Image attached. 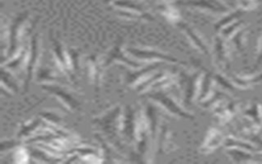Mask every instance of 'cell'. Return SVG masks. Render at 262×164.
<instances>
[{
	"mask_svg": "<svg viewBox=\"0 0 262 164\" xmlns=\"http://www.w3.org/2000/svg\"><path fill=\"white\" fill-rule=\"evenodd\" d=\"M262 65V38H261V45H260V51H259V54L257 56V59L254 64V68L252 70V72H255L260 66Z\"/></svg>",
	"mask_w": 262,
	"mask_h": 164,
	"instance_id": "obj_43",
	"label": "cell"
},
{
	"mask_svg": "<svg viewBox=\"0 0 262 164\" xmlns=\"http://www.w3.org/2000/svg\"><path fill=\"white\" fill-rule=\"evenodd\" d=\"M244 116L249 118L252 123V127L259 128L262 126V107L255 102L250 108L244 111Z\"/></svg>",
	"mask_w": 262,
	"mask_h": 164,
	"instance_id": "obj_29",
	"label": "cell"
},
{
	"mask_svg": "<svg viewBox=\"0 0 262 164\" xmlns=\"http://www.w3.org/2000/svg\"><path fill=\"white\" fill-rule=\"evenodd\" d=\"M68 54H69V60H70V66L73 74L77 77L80 72V56H81V51L77 48L73 47H68Z\"/></svg>",
	"mask_w": 262,
	"mask_h": 164,
	"instance_id": "obj_35",
	"label": "cell"
},
{
	"mask_svg": "<svg viewBox=\"0 0 262 164\" xmlns=\"http://www.w3.org/2000/svg\"><path fill=\"white\" fill-rule=\"evenodd\" d=\"M175 6H184L191 9H200L213 13H227L229 7L221 0H175Z\"/></svg>",
	"mask_w": 262,
	"mask_h": 164,
	"instance_id": "obj_11",
	"label": "cell"
},
{
	"mask_svg": "<svg viewBox=\"0 0 262 164\" xmlns=\"http://www.w3.org/2000/svg\"><path fill=\"white\" fill-rule=\"evenodd\" d=\"M213 77H214V80L217 84H219L220 86H222L224 89H227V90H230V91H234V90H237L238 88L231 82L230 79L224 77L223 75L219 74V73H213Z\"/></svg>",
	"mask_w": 262,
	"mask_h": 164,
	"instance_id": "obj_39",
	"label": "cell"
},
{
	"mask_svg": "<svg viewBox=\"0 0 262 164\" xmlns=\"http://www.w3.org/2000/svg\"><path fill=\"white\" fill-rule=\"evenodd\" d=\"M85 64L88 72V76L94 86V90L97 93L101 83H102V78H103V71L104 67L102 65V58L96 53H92L86 56L85 58Z\"/></svg>",
	"mask_w": 262,
	"mask_h": 164,
	"instance_id": "obj_13",
	"label": "cell"
},
{
	"mask_svg": "<svg viewBox=\"0 0 262 164\" xmlns=\"http://www.w3.org/2000/svg\"><path fill=\"white\" fill-rule=\"evenodd\" d=\"M146 96L158 105L162 106L167 112L170 114L179 117V118H184L187 120H193L194 116L187 112L182 106H180L176 99L171 96L169 93H167L165 90H157V91H149L146 93Z\"/></svg>",
	"mask_w": 262,
	"mask_h": 164,
	"instance_id": "obj_6",
	"label": "cell"
},
{
	"mask_svg": "<svg viewBox=\"0 0 262 164\" xmlns=\"http://www.w3.org/2000/svg\"><path fill=\"white\" fill-rule=\"evenodd\" d=\"M28 53H29V46L26 47L25 45H21L18 51L12 57L2 63V67L6 68L11 72H19L20 70L27 67Z\"/></svg>",
	"mask_w": 262,
	"mask_h": 164,
	"instance_id": "obj_22",
	"label": "cell"
},
{
	"mask_svg": "<svg viewBox=\"0 0 262 164\" xmlns=\"http://www.w3.org/2000/svg\"><path fill=\"white\" fill-rule=\"evenodd\" d=\"M40 117L49 124V126L59 127L62 123V115L55 111H43L40 112Z\"/></svg>",
	"mask_w": 262,
	"mask_h": 164,
	"instance_id": "obj_34",
	"label": "cell"
},
{
	"mask_svg": "<svg viewBox=\"0 0 262 164\" xmlns=\"http://www.w3.org/2000/svg\"><path fill=\"white\" fill-rule=\"evenodd\" d=\"M50 40L52 43V50H53V56L56 61V65L61 73L68 76L71 82H73L75 85H78L76 76L73 74L70 66L69 60V54H68V48H66L60 40L53 36V34H50Z\"/></svg>",
	"mask_w": 262,
	"mask_h": 164,
	"instance_id": "obj_10",
	"label": "cell"
},
{
	"mask_svg": "<svg viewBox=\"0 0 262 164\" xmlns=\"http://www.w3.org/2000/svg\"><path fill=\"white\" fill-rule=\"evenodd\" d=\"M246 11L244 9H242L241 7H237L236 9H234L233 11L227 12L225 16H223L221 19H219L218 22H216L214 24V30L216 33H219L224 27L230 25L231 23L237 20Z\"/></svg>",
	"mask_w": 262,
	"mask_h": 164,
	"instance_id": "obj_28",
	"label": "cell"
},
{
	"mask_svg": "<svg viewBox=\"0 0 262 164\" xmlns=\"http://www.w3.org/2000/svg\"><path fill=\"white\" fill-rule=\"evenodd\" d=\"M192 63H193L194 66H198L199 68H201L203 70L199 95H198V98H196L200 102H202L205 99H207L211 95V93L213 92V85H214L215 80H214V77H213V72L205 69L202 64H200L199 61H195L194 59H192Z\"/></svg>",
	"mask_w": 262,
	"mask_h": 164,
	"instance_id": "obj_19",
	"label": "cell"
},
{
	"mask_svg": "<svg viewBox=\"0 0 262 164\" xmlns=\"http://www.w3.org/2000/svg\"><path fill=\"white\" fill-rule=\"evenodd\" d=\"M13 157H14V162L16 163H23V162H27L29 157L30 156V153H29V150L28 148L25 149L23 146L21 147H18L15 149L14 151V154H13Z\"/></svg>",
	"mask_w": 262,
	"mask_h": 164,
	"instance_id": "obj_42",
	"label": "cell"
},
{
	"mask_svg": "<svg viewBox=\"0 0 262 164\" xmlns=\"http://www.w3.org/2000/svg\"><path fill=\"white\" fill-rule=\"evenodd\" d=\"M146 125L143 109L133 105H126L123 108L122 137L130 145L135 146L140 130Z\"/></svg>",
	"mask_w": 262,
	"mask_h": 164,
	"instance_id": "obj_3",
	"label": "cell"
},
{
	"mask_svg": "<svg viewBox=\"0 0 262 164\" xmlns=\"http://www.w3.org/2000/svg\"><path fill=\"white\" fill-rule=\"evenodd\" d=\"M199 68V67H198ZM200 70L186 73L179 72L178 73V83L180 84L183 90V105L184 107H190L192 102L198 98L201 79L203 75V70Z\"/></svg>",
	"mask_w": 262,
	"mask_h": 164,
	"instance_id": "obj_4",
	"label": "cell"
},
{
	"mask_svg": "<svg viewBox=\"0 0 262 164\" xmlns=\"http://www.w3.org/2000/svg\"><path fill=\"white\" fill-rule=\"evenodd\" d=\"M114 1H116V0H103V3H105V4H110V3H113Z\"/></svg>",
	"mask_w": 262,
	"mask_h": 164,
	"instance_id": "obj_44",
	"label": "cell"
},
{
	"mask_svg": "<svg viewBox=\"0 0 262 164\" xmlns=\"http://www.w3.org/2000/svg\"><path fill=\"white\" fill-rule=\"evenodd\" d=\"M242 25H243V20L237 19V20L231 23L230 25L224 27V28L220 31V35H221L224 39H227V38L231 37V36L239 29V27H241Z\"/></svg>",
	"mask_w": 262,
	"mask_h": 164,
	"instance_id": "obj_40",
	"label": "cell"
},
{
	"mask_svg": "<svg viewBox=\"0 0 262 164\" xmlns=\"http://www.w3.org/2000/svg\"><path fill=\"white\" fill-rule=\"evenodd\" d=\"M36 80L37 82H42V83H52L58 80V77L55 74V72L52 71L51 69L46 67H38L36 71Z\"/></svg>",
	"mask_w": 262,
	"mask_h": 164,
	"instance_id": "obj_32",
	"label": "cell"
},
{
	"mask_svg": "<svg viewBox=\"0 0 262 164\" xmlns=\"http://www.w3.org/2000/svg\"><path fill=\"white\" fill-rule=\"evenodd\" d=\"M157 9L162 15H164L170 23H173L174 25L181 19L180 12L177 9V6H175L173 3H169V2L160 3L157 6Z\"/></svg>",
	"mask_w": 262,
	"mask_h": 164,
	"instance_id": "obj_25",
	"label": "cell"
},
{
	"mask_svg": "<svg viewBox=\"0 0 262 164\" xmlns=\"http://www.w3.org/2000/svg\"><path fill=\"white\" fill-rule=\"evenodd\" d=\"M164 61H150L148 65L143 66L139 69H134L133 71H128L125 75L124 81L127 86L135 87L138 83L144 80L147 76L154 73L157 69H159Z\"/></svg>",
	"mask_w": 262,
	"mask_h": 164,
	"instance_id": "obj_14",
	"label": "cell"
},
{
	"mask_svg": "<svg viewBox=\"0 0 262 164\" xmlns=\"http://www.w3.org/2000/svg\"><path fill=\"white\" fill-rule=\"evenodd\" d=\"M45 121L40 117V118H34L31 119L25 123H23L18 129V132L16 134V138L23 140L24 138H28L30 137L32 134H34L35 132H37V130L42 127L43 125H45L44 123Z\"/></svg>",
	"mask_w": 262,
	"mask_h": 164,
	"instance_id": "obj_23",
	"label": "cell"
},
{
	"mask_svg": "<svg viewBox=\"0 0 262 164\" xmlns=\"http://www.w3.org/2000/svg\"><path fill=\"white\" fill-rule=\"evenodd\" d=\"M30 18V13L28 10L26 11H21L19 13H17L12 20L8 24V42H9V46H8V51L5 57L10 58L12 57L20 48L21 44H20V40L23 38V36L26 34H33V30L36 27V24L38 23L39 18L37 17L34 22L31 23V25H28ZM5 57H3V59H5ZM2 59V60H3Z\"/></svg>",
	"mask_w": 262,
	"mask_h": 164,
	"instance_id": "obj_2",
	"label": "cell"
},
{
	"mask_svg": "<svg viewBox=\"0 0 262 164\" xmlns=\"http://www.w3.org/2000/svg\"><path fill=\"white\" fill-rule=\"evenodd\" d=\"M224 147L225 149L237 148V149H243V150L252 151V152L257 151V148L254 145H251L250 142H247L242 139H236L233 137H226L224 140Z\"/></svg>",
	"mask_w": 262,
	"mask_h": 164,
	"instance_id": "obj_36",
	"label": "cell"
},
{
	"mask_svg": "<svg viewBox=\"0 0 262 164\" xmlns=\"http://www.w3.org/2000/svg\"><path fill=\"white\" fill-rule=\"evenodd\" d=\"M25 144V141L20 139H8V140H2L1 141V153L3 154L6 151H10L12 149H16L18 147H21Z\"/></svg>",
	"mask_w": 262,
	"mask_h": 164,
	"instance_id": "obj_41",
	"label": "cell"
},
{
	"mask_svg": "<svg viewBox=\"0 0 262 164\" xmlns=\"http://www.w3.org/2000/svg\"><path fill=\"white\" fill-rule=\"evenodd\" d=\"M112 4L118 9H125V10L138 11V12L146 11L141 4H139L134 0H116Z\"/></svg>",
	"mask_w": 262,
	"mask_h": 164,
	"instance_id": "obj_33",
	"label": "cell"
},
{
	"mask_svg": "<svg viewBox=\"0 0 262 164\" xmlns=\"http://www.w3.org/2000/svg\"><path fill=\"white\" fill-rule=\"evenodd\" d=\"M176 27H178L181 31L184 32V34L187 36V38L189 39V41L192 43V45L199 49L201 52H203L205 55L210 56V50L208 45L206 44L204 38L187 23L183 22L182 19H180L179 22H177L175 24Z\"/></svg>",
	"mask_w": 262,
	"mask_h": 164,
	"instance_id": "obj_16",
	"label": "cell"
},
{
	"mask_svg": "<svg viewBox=\"0 0 262 164\" xmlns=\"http://www.w3.org/2000/svg\"><path fill=\"white\" fill-rule=\"evenodd\" d=\"M227 155L231 158L233 162L236 163H245V162H253L254 156L250 154V151L237 149V148H228L226 149Z\"/></svg>",
	"mask_w": 262,
	"mask_h": 164,
	"instance_id": "obj_30",
	"label": "cell"
},
{
	"mask_svg": "<svg viewBox=\"0 0 262 164\" xmlns=\"http://www.w3.org/2000/svg\"><path fill=\"white\" fill-rule=\"evenodd\" d=\"M248 28H239L232 36H231V41L234 44L235 48L242 53L245 54L244 52V41H245V36L247 34Z\"/></svg>",
	"mask_w": 262,
	"mask_h": 164,
	"instance_id": "obj_37",
	"label": "cell"
},
{
	"mask_svg": "<svg viewBox=\"0 0 262 164\" xmlns=\"http://www.w3.org/2000/svg\"><path fill=\"white\" fill-rule=\"evenodd\" d=\"M125 51L132 56L133 58L139 60V61H166L170 64H176V65H182L186 66L187 63L178 59L177 57L162 52L155 48L149 47H126Z\"/></svg>",
	"mask_w": 262,
	"mask_h": 164,
	"instance_id": "obj_5",
	"label": "cell"
},
{
	"mask_svg": "<svg viewBox=\"0 0 262 164\" xmlns=\"http://www.w3.org/2000/svg\"><path fill=\"white\" fill-rule=\"evenodd\" d=\"M229 79L231 82L238 88V89H247L254 84H257L262 81V73L252 76H237V75H230Z\"/></svg>",
	"mask_w": 262,
	"mask_h": 164,
	"instance_id": "obj_24",
	"label": "cell"
},
{
	"mask_svg": "<svg viewBox=\"0 0 262 164\" xmlns=\"http://www.w3.org/2000/svg\"><path fill=\"white\" fill-rule=\"evenodd\" d=\"M221 35H216L214 39V55L215 60L218 67L222 70H229L230 60H229V50L227 44Z\"/></svg>",
	"mask_w": 262,
	"mask_h": 164,
	"instance_id": "obj_17",
	"label": "cell"
},
{
	"mask_svg": "<svg viewBox=\"0 0 262 164\" xmlns=\"http://www.w3.org/2000/svg\"><path fill=\"white\" fill-rule=\"evenodd\" d=\"M2 77H1V86L2 88L7 89L11 93H17L19 90V83L15 77L11 74V71L2 67Z\"/></svg>",
	"mask_w": 262,
	"mask_h": 164,
	"instance_id": "obj_27",
	"label": "cell"
},
{
	"mask_svg": "<svg viewBox=\"0 0 262 164\" xmlns=\"http://www.w3.org/2000/svg\"><path fill=\"white\" fill-rule=\"evenodd\" d=\"M41 88L52 95L56 96L59 101L71 112L80 111L82 108L81 101L77 98V96L74 94V92L70 91L69 89L64 88L61 85L54 84V83H42Z\"/></svg>",
	"mask_w": 262,
	"mask_h": 164,
	"instance_id": "obj_9",
	"label": "cell"
},
{
	"mask_svg": "<svg viewBox=\"0 0 262 164\" xmlns=\"http://www.w3.org/2000/svg\"><path fill=\"white\" fill-rule=\"evenodd\" d=\"M156 145H157V147L155 150V154H157V156L166 154V153L172 151V149L174 148L171 132H170V129H169L168 125L166 124V122H162V124H161Z\"/></svg>",
	"mask_w": 262,
	"mask_h": 164,
	"instance_id": "obj_20",
	"label": "cell"
},
{
	"mask_svg": "<svg viewBox=\"0 0 262 164\" xmlns=\"http://www.w3.org/2000/svg\"><path fill=\"white\" fill-rule=\"evenodd\" d=\"M94 137L99 145V150H100V155H101L102 161H106V162H123V161H125L124 158L122 157L121 152L118 151L102 134H100L99 132H96L94 134Z\"/></svg>",
	"mask_w": 262,
	"mask_h": 164,
	"instance_id": "obj_15",
	"label": "cell"
},
{
	"mask_svg": "<svg viewBox=\"0 0 262 164\" xmlns=\"http://www.w3.org/2000/svg\"><path fill=\"white\" fill-rule=\"evenodd\" d=\"M166 73L165 72H162V71H159V72H154L151 73L149 76H147L144 80H142L140 83H138L134 89H135V92L138 93V94H142V93H146L147 91H149V89L151 88V86L158 81L160 80L163 76H165Z\"/></svg>",
	"mask_w": 262,
	"mask_h": 164,
	"instance_id": "obj_26",
	"label": "cell"
},
{
	"mask_svg": "<svg viewBox=\"0 0 262 164\" xmlns=\"http://www.w3.org/2000/svg\"><path fill=\"white\" fill-rule=\"evenodd\" d=\"M40 56H41L40 35H39V33L36 32L31 35L30 41H29L28 63H27V67H26V80H25V84H24V88L26 91L29 90L33 76L36 74Z\"/></svg>",
	"mask_w": 262,
	"mask_h": 164,
	"instance_id": "obj_8",
	"label": "cell"
},
{
	"mask_svg": "<svg viewBox=\"0 0 262 164\" xmlns=\"http://www.w3.org/2000/svg\"><path fill=\"white\" fill-rule=\"evenodd\" d=\"M122 117L123 108L118 105L104 114L93 118L91 121L93 126L97 129V132L102 134L121 153H123L126 148L122 141Z\"/></svg>",
	"mask_w": 262,
	"mask_h": 164,
	"instance_id": "obj_1",
	"label": "cell"
},
{
	"mask_svg": "<svg viewBox=\"0 0 262 164\" xmlns=\"http://www.w3.org/2000/svg\"><path fill=\"white\" fill-rule=\"evenodd\" d=\"M123 45H124V39L122 37H119L115 41V43L112 45V47L110 48V50L107 51L105 56L102 58L103 67L106 69L114 61L123 63L124 65H126L132 69H139V68L143 67L144 66L143 61L134 60L131 57H129L130 55L125 51V49L123 48Z\"/></svg>",
	"mask_w": 262,
	"mask_h": 164,
	"instance_id": "obj_7",
	"label": "cell"
},
{
	"mask_svg": "<svg viewBox=\"0 0 262 164\" xmlns=\"http://www.w3.org/2000/svg\"><path fill=\"white\" fill-rule=\"evenodd\" d=\"M224 134L217 128L212 127L208 130L204 142L200 148V152L204 155H208L218 149L222 144H224Z\"/></svg>",
	"mask_w": 262,
	"mask_h": 164,
	"instance_id": "obj_18",
	"label": "cell"
},
{
	"mask_svg": "<svg viewBox=\"0 0 262 164\" xmlns=\"http://www.w3.org/2000/svg\"><path fill=\"white\" fill-rule=\"evenodd\" d=\"M223 97H224V94L222 92L214 90L207 99H205L204 101H202L200 104L203 109H209L212 107H216L220 101H222Z\"/></svg>",
	"mask_w": 262,
	"mask_h": 164,
	"instance_id": "obj_38",
	"label": "cell"
},
{
	"mask_svg": "<svg viewBox=\"0 0 262 164\" xmlns=\"http://www.w3.org/2000/svg\"><path fill=\"white\" fill-rule=\"evenodd\" d=\"M157 1H161V3H163V2H169V3H172V1L174 2L175 0H157Z\"/></svg>",
	"mask_w": 262,
	"mask_h": 164,
	"instance_id": "obj_45",
	"label": "cell"
},
{
	"mask_svg": "<svg viewBox=\"0 0 262 164\" xmlns=\"http://www.w3.org/2000/svg\"><path fill=\"white\" fill-rule=\"evenodd\" d=\"M238 110V101L236 100H229L224 102L223 100L220 101L216 107H214V114L218 118L219 122L227 123L230 121Z\"/></svg>",
	"mask_w": 262,
	"mask_h": 164,
	"instance_id": "obj_21",
	"label": "cell"
},
{
	"mask_svg": "<svg viewBox=\"0 0 262 164\" xmlns=\"http://www.w3.org/2000/svg\"><path fill=\"white\" fill-rule=\"evenodd\" d=\"M143 114L145 118V122L147 125V129L150 135L151 145L154 151L156 150V142L158 138V134L161 127V114L160 110L152 102H146L143 107Z\"/></svg>",
	"mask_w": 262,
	"mask_h": 164,
	"instance_id": "obj_12",
	"label": "cell"
},
{
	"mask_svg": "<svg viewBox=\"0 0 262 164\" xmlns=\"http://www.w3.org/2000/svg\"><path fill=\"white\" fill-rule=\"evenodd\" d=\"M116 13L121 16L128 19H136V20H148V22H155V16L147 12H138V11H131V10H125V9H116Z\"/></svg>",
	"mask_w": 262,
	"mask_h": 164,
	"instance_id": "obj_31",
	"label": "cell"
}]
</instances>
